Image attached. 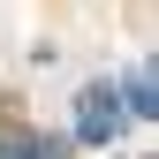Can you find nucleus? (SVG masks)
Returning a JSON list of instances; mask_svg holds the SVG:
<instances>
[{"instance_id":"7ed1b4c3","label":"nucleus","mask_w":159,"mask_h":159,"mask_svg":"<svg viewBox=\"0 0 159 159\" xmlns=\"http://www.w3.org/2000/svg\"><path fill=\"white\" fill-rule=\"evenodd\" d=\"M121 114H129V121H152V114H159V84H152V61H136V68H129V84H121Z\"/></svg>"},{"instance_id":"f257e3e1","label":"nucleus","mask_w":159,"mask_h":159,"mask_svg":"<svg viewBox=\"0 0 159 159\" xmlns=\"http://www.w3.org/2000/svg\"><path fill=\"white\" fill-rule=\"evenodd\" d=\"M121 129H129V114H121V84H114V76H91V84L76 91V129H68V136L106 152Z\"/></svg>"},{"instance_id":"f03ea898","label":"nucleus","mask_w":159,"mask_h":159,"mask_svg":"<svg viewBox=\"0 0 159 159\" xmlns=\"http://www.w3.org/2000/svg\"><path fill=\"white\" fill-rule=\"evenodd\" d=\"M68 152H76L68 129H30L15 106L0 114V159H68Z\"/></svg>"}]
</instances>
